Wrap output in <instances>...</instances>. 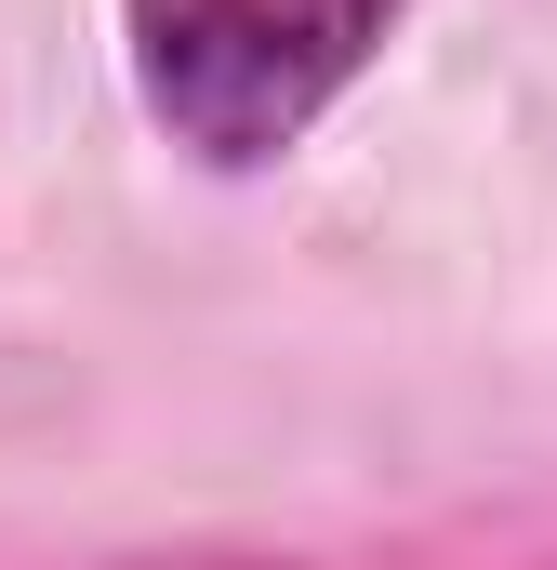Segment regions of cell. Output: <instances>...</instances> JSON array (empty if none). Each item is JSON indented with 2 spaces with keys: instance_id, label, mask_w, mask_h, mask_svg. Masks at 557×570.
<instances>
[{
  "instance_id": "cell-1",
  "label": "cell",
  "mask_w": 557,
  "mask_h": 570,
  "mask_svg": "<svg viewBox=\"0 0 557 570\" xmlns=\"http://www.w3.org/2000/svg\"><path fill=\"white\" fill-rule=\"evenodd\" d=\"M412 0H120L146 120L199 159H278L319 134V107L399 40Z\"/></svg>"
}]
</instances>
